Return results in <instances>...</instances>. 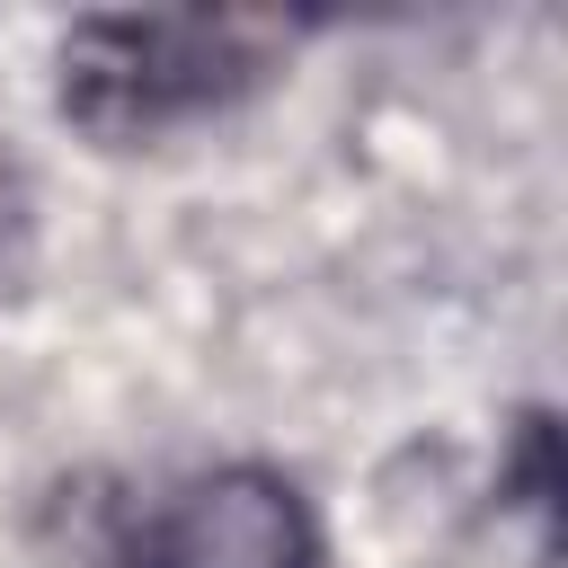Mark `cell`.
<instances>
[{
    "label": "cell",
    "mask_w": 568,
    "mask_h": 568,
    "mask_svg": "<svg viewBox=\"0 0 568 568\" xmlns=\"http://www.w3.org/2000/svg\"><path fill=\"white\" fill-rule=\"evenodd\" d=\"M98 568H311L320 532L293 479L275 470H204L178 488L106 497L89 515Z\"/></svg>",
    "instance_id": "cell-2"
},
{
    "label": "cell",
    "mask_w": 568,
    "mask_h": 568,
    "mask_svg": "<svg viewBox=\"0 0 568 568\" xmlns=\"http://www.w3.org/2000/svg\"><path fill=\"white\" fill-rule=\"evenodd\" d=\"M248 80H257V36L240 18L124 9V18H80L62 36V106L106 142L169 133Z\"/></svg>",
    "instance_id": "cell-1"
}]
</instances>
